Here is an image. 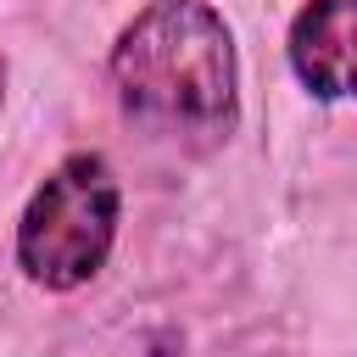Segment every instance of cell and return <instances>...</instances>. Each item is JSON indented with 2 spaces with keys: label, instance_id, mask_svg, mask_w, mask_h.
<instances>
[{
  "label": "cell",
  "instance_id": "obj_1",
  "mask_svg": "<svg viewBox=\"0 0 357 357\" xmlns=\"http://www.w3.org/2000/svg\"><path fill=\"white\" fill-rule=\"evenodd\" d=\"M112 89L134 128L173 151H212L240 123V56L206 0H151L112 45Z\"/></svg>",
  "mask_w": 357,
  "mask_h": 357
},
{
  "label": "cell",
  "instance_id": "obj_2",
  "mask_svg": "<svg viewBox=\"0 0 357 357\" xmlns=\"http://www.w3.org/2000/svg\"><path fill=\"white\" fill-rule=\"evenodd\" d=\"M123 190L100 151L61 156L17 218V268L39 290L89 284L117 245Z\"/></svg>",
  "mask_w": 357,
  "mask_h": 357
},
{
  "label": "cell",
  "instance_id": "obj_3",
  "mask_svg": "<svg viewBox=\"0 0 357 357\" xmlns=\"http://www.w3.org/2000/svg\"><path fill=\"white\" fill-rule=\"evenodd\" d=\"M290 73L318 100H357V0H307L284 39Z\"/></svg>",
  "mask_w": 357,
  "mask_h": 357
},
{
  "label": "cell",
  "instance_id": "obj_4",
  "mask_svg": "<svg viewBox=\"0 0 357 357\" xmlns=\"http://www.w3.org/2000/svg\"><path fill=\"white\" fill-rule=\"evenodd\" d=\"M0 106H6V50H0Z\"/></svg>",
  "mask_w": 357,
  "mask_h": 357
}]
</instances>
